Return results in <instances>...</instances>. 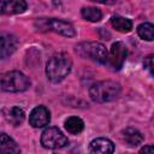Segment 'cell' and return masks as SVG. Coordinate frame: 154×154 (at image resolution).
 I'll return each mask as SVG.
<instances>
[{"mask_svg": "<svg viewBox=\"0 0 154 154\" xmlns=\"http://www.w3.org/2000/svg\"><path fill=\"white\" fill-rule=\"evenodd\" d=\"M72 60L65 53L54 54L46 65V75L48 79L53 83H58L63 81L71 71Z\"/></svg>", "mask_w": 154, "mask_h": 154, "instance_id": "1", "label": "cell"}, {"mask_svg": "<svg viewBox=\"0 0 154 154\" xmlns=\"http://www.w3.org/2000/svg\"><path fill=\"white\" fill-rule=\"evenodd\" d=\"M120 94V85L113 81H101L89 88V96L95 102H109L116 100Z\"/></svg>", "mask_w": 154, "mask_h": 154, "instance_id": "2", "label": "cell"}, {"mask_svg": "<svg viewBox=\"0 0 154 154\" xmlns=\"http://www.w3.org/2000/svg\"><path fill=\"white\" fill-rule=\"evenodd\" d=\"M30 87L29 78L19 71H8L0 75V89L8 93L25 91Z\"/></svg>", "mask_w": 154, "mask_h": 154, "instance_id": "3", "label": "cell"}, {"mask_svg": "<svg viewBox=\"0 0 154 154\" xmlns=\"http://www.w3.org/2000/svg\"><path fill=\"white\" fill-rule=\"evenodd\" d=\"M76 53L82 58H87L100 64H106L108 55V52L102 43L91 41L79 43L76 47Z\"/></svg>", "mask_w": 154, "mask_h": 154, "instance_id": "4", "label": "cell"}, {"mask_svg": "<svg viewBox=\"0 0 154 154\" xmlns=\"http://www.w3.org/2000/svg\"><path fill=\"white\" fill-rule=\"evenodd\" d=\"M69 143L67 137L58 128H47L41 135V144L47 149H60Z\"/></svg>", "mask_w": 154, "mask_h": 154, "instance_id": "5", "label": "cell"}, {"mask_svg": "<svg viewBox=\"0 0 154 154\" xmlns=\"http://www.w3.org/2000/svg\"><path fill=\"white\" fill-rule=\"evenodd\" d=\"M40 28V30H52L54 32H58L63 36L72 37L76 35V30L70 24L69 22L61 20V19H55V18H49V19H40L36 23Z\"/></svg>", "mask_w": 154, "mask_h": 154, "instance_id": "6", "label": "cell"}, {"mask_svg": "<svg viewBox=\"0 0 154 154\" xmlns=\"http://www.w3.org/2000/svg\"><path fill=\"white\" fill-rule=\"evenodd\" d=\"M126 55H128L126 46L120 41L114 42L111 47V51L108 52L106 64H108V66L112 67L113 70H120L124 65Z\"/></svg>", "mask_w": 154, "mask_h": 154, "instance_id": "7", "label": "cell"}, {"mask_svg": "<svg viewBox=\"0 0 154 154\" xmlns=\"http://www.w3.org/2000/svg\"><path fill=\"white\" fill-rule=\"evenodd\" d=\"M18 46V40L8 32H0V60L6 59L14 53Z\"/></svg>", "mask_w": 154, "mask_h": 154, "instance_id": "8", "label": "cell"}, {"mask_svg": "<svg viewBox=\"0 0 154 154\" xmlns=\"http://www.w3.org/2000/svg\"><path fill=\"white\" fill-rule=\"evenodd\" d=\"M51 120V113L45 106L35 107L29 114V123L34 128H43L48 125Z\"/></svg>", "mask_w": 154, "mask_h": 154, "instance_id": "9", "label": "cell"}, {"mask_svg": "<svg viewBox=\"0 0 154 154\" xmlns=\"http://www.w3.org/2000/svg\"><path fill=\"white\" fill-rule=\"evenodd\" d=\"M114 144L111 140L99 137L90 142L89 154H113Z\"/></svg>", "mask_w": 154, "mask_h": 154, "instance_id": "10", "label": "cell"}, {"mask_svg": "<svg viewBox=\"0 0 154 154\" xmlns=\"http://www.w3.org/2000/svg\"><path fill=\"white\" fill-rule=\"evenodd\" d=\"M26 10L23 0H0V14H17Z\"/></svg>", "mask_w": 154, "mask_h": 154, "instance_id": "11", "label": "cell"}, {"mask_svg": "<svg viewBox=\"0 0 154 154\" xmlns=\"http://www.w3.org/2000/svg\"><path fill=\"white\" fill-rule=\"evenodd\" d=\"M0 154H20L16 141L5 132L0 134Z\"/></svg>", "mask_w": 154, "mask_h": 154, "instance_id": "12", "label": "cell"}, {"mask_svg": "<svg viewBox=\"0 0 154 154\" xmlns=\"http://www.w3.org/2000/svg\"><path fill=\"white\" fill-rule=\"evenodd\" d=\"M4 114H5V118L8 123H11L12 125L17 126L19 124H22L25 119V113L24 111L18 107V106H13L11 108H7L4 111Z\"/></svg>", "mask_w": 154, "mask_h": 154, "instance_id": "13", "label": "cell"}, {"mask_svg": "<svg viewBox=\"0 0 154 154\" xmlns=\"http://www.w3.org/2000/svg\"><path fill=\"white\" fill-rule=\"evenodd\" d=\"M122 135H123L124 141L129 146H131V147H136V146L141 144L142 141H143L142 134L138 130L134 129V128H126V129H124L122 131Z\"/></svg>", "mask_w": 154, "mask_h": 154, "instance_id": "14", "label": "cell"}, {"mask_svg": "<svg viewBox=\"0 0 154 154\" xmlns=\"http://www.w3.org/2000/svg\"><path fill=\"white\" fill-rule=\"evenodd\" d=\"M64 125H65V129L67 130V132H70L72 135H77V134L82 132L84 129V123L78 117H69L65 120Z\"/></svg>", "mask_w": 154, "mask_h": 154, "instance_id": "15", "label": "cell"}, {"mask_svg": "<svg viewBox=\"0 0 154 154\" xmlns=\"http://www.w3.org/2000/svg\"><path fill=\"white\" fill-rule=\"evenodd\" d=\"M111 24L116 30H118L120 32H129L132 29V22L128 18L119 17V16L112 17L111 18Z\"/></svg>", "mask_w": 154, "mask_h": 154, "instance_id": "16", "label": "cell"}, {"mask_svg": "<svg viewBox=\"0 0 154 154\" xmlns=\"http://www.w3.org/2000/svg\"><path fill=\"white\" fill-rule=\"evenodd\" d=\"M137 34L141 38L146 41H153L154 38V26L152 23H142L137 26Z\"/></svg>", "mask_w": 154, "mask_h": 154, "instance_id": "17", "label": "cell"}, {"mask_svg": "<svg viewBox=\"0 0 154 154\" xmlns=\"http://www.w3.org/2000/svg\"><path fill=\"white\" fill-rule=\"evenodd\" d=\"M81 13L82 17L89 22H99L102 18V12L97 7H84Z\"/></svg>", "mask_w": 154, "mask_h": 154, "instance_id": "18", "label": "cell"}, {"mask_svg": "<svg viewBox=\"0 0 154 154\" xmlns=\"http://www.w3.org/2000/svg\"><path fill=\"white\" fill-rule=\"evenodd\" d=\"M144 67L153 75V55H148L144 59Z\"/></svg>", "mask_w": 154, "mask_h": 154, "instance_id": "19", "label": "cell"}, {"mask_svg": "<svg viewBox=\"0 0 154 154\" xmlns=\"http://www.w3.org/2000/svg\"><path fill=\"white\" fill-rule=\"evenodd\" d=\"M138 154H154V148L152 144H148V146H144Z\"/></svg>", "mask_w": 154, "mask_h": 154, "instance_id": "20", "label": "cell"}]
</instances>
